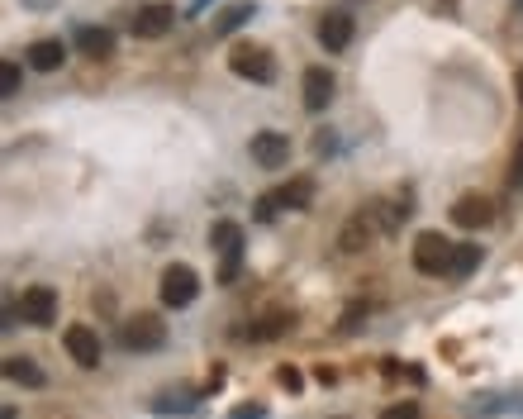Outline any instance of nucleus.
I'll return each instance as SVG.
<instances>
[{"label":"nucleus","instance_id":"obj_30","mask_svg":"<svg viewBox=\"0 0 523 419\" xmlns=\"http://www.w3.org/2000/svg\"><path fill=\"white\" fill-rule=\"evenodd\" d=\"M333 419H348V415H333Z\"/></svg>","mask_w":523,"mask_h":419},{"label":"nucleus","instance_id":"obj_12","mask_svg":"<svg viewBox=\"0 0 523 419\" xmlns=\"http://www.w3.org/2000/svg\"><path fill=\"white\" fill-rule=\"evenodd\" d=\"M72 48H77L81 58H91V62H110L115 58V34H110L105 24H77Z\"/></svg>","mask_w":523,"mask_h":419},{"label":"nucleus","instance_id":"obj_11","mask_svg":"<svg viewBox=\"0 0 523 419\" xmlns=\"http://www.w3.org/2000/svg\"><path fill=\"white\" fill-rule=\"evenodd\" d=\"M248 153L257 167H267V172H276V167H286V158H291V139L281 134V129H262V134H252Z\"/></svg>","mask_w":523,"mask_h":419},{"label":"nucleus","instance_id":"obj_24","mask_svg":"<svg viewBox=\"0 0 523 419\" xmlns=\"http://www.w3.org/2000/svg\"><path fill=\"white\" fill-rule=\"evenodd\" d=\"M509 186H514V191L523 186V139H519V148H514V158H509Z\"/></svg>","mask_w":523,"mask_h":419},{"label":"nucleus","instance_id":"obj_25","mask_svg":"<svg viewBox=\"0 0 523 419\" xmlns=\"http://www.w3.org/2000/svg\"><path fill=\"white\" fill-rule=\"evenodd\" d=\"M357 320H367V305H348V310H343V324H338V329H343V334H352V329H357Z\"/></svg>","mask_w":523,"mask_h":419},{"label":"nucleus","instance_id":"obj_29","mask_svg":"<svg viewBox=\"0 0 523 419\" xmlns=\"http://www.w3.org/2000/svg\"><path fill=\"white\" fill-rule=\"evenodd\" d=\"M514 91H519V100H523V67H519V77H514Z\"/></svg>","mask_w":523,"mask_h":419},{"label":"nucleus","instance_id":"obj_9","mask_svg":"<svg viewBox=\"0 0 523 419\" xmlns=\"http://www.w3.org/2000/svg\"><path fill=\"white\" fill-rule=\"evenodd\" d=\"M62 348H67V358L77 362V367H100V353H105V343H100V334L91 324H67Z\"/></svg>","mask_w":523,"mask_h":419},{"label":"nucleus","instance_id":"obj_26","mask_svg":"<svg viewBox=\"0 0 523 419\" xmlns=\"http://www.w3.org/2000/svg\"><path fill=\"white\" fill-rule=\"evenodd\" d=\"M276 381H281L286 391H300V386H305V381H300V372H295V367H276Z\"/></svg>","mask_w":523,"mask_h":419},{"label":"nucleus","instance_id":"obj_27","mask_svg":"<svg viewBox=\"0 0 523 419\" xmlns=\"http://www.w3.org/2000/svg\"><path fill=\"white\" fill-rule=\"evenodd\" d=\"M229 419H267V405H238L229 410Z\"/></svg>","mask_w":523,"mask_h":419},{"label":"nucleus","instance_id":"obj_4","mask_svg":"<svg viewBox=\"0 0 523 419\" xmlns=\"http://www.w3.org/2000/svg\"><path fill=\"white\" fill-rule=\"evenodd\" d=\"M452 253H457V243L447 239V234L424 229L414 239V272H424V277H452Z\"/></svg>","mask_w":523,"mask_h":419},{"label":"nucleus","instance_id":"obj_10","mask_svg":"<svg viewBox=\"0 0 523 419\" xmlns=\"http://www.w3.org/2000/svg\"><path fill=\"white\" fill-rule=\"evenodd\" d=\"M333 91H338V81H333L329 67H305V77H300V100H305L310 115H324V110H329Z\"/></svg>","mask_w":523,"mask_h":419},{"label":"nucleus","instance_id":"obj_21","mask_svg":"<svg viewBox=\"0 0 523 419\" xmlns=\"http://www.w3.org/2000/svg\"><path fill=\"white\" fill-rule=\"evenodd\" d=\"M481 262H485V253L476 248V243H457V253H452V281L471 277V272H476Z\"/></svg>","mask_w":523,"mask_h":419},{"label":"nucleus","instance_id":"obj_19","mask_svg":"<svg viewBox=\"0 0 523 419\" xmlns=\"http://www.w3.org/2000/svg\"><path fill=\"white\" fill-rule=\"evenodd\" d=\"M252 15H257V5H252V0H238V5H229V10L214 20L210 34H214V39H229V34H238V29H243Z\"/></svg>","mask_w":523,"mask_h":419},{"label":"nucleus","instance_id":"obj_23","mask_svg":"<svg viewBox=\"0 0 523 419\" xmlns=\"http://www.w3.org/2000/svg\"><path fill=\"white\" fill-rule=\"evenodd\" d=\"M381 419H424V410H419L414 400H395V405L381 410Z\"/></svg>","mask_w":523,"mask_h":419},{"label":"nucleus","instance_id":"obj_31","mask_svg":"<svg viewBox=\"0 0 523 419\" xmlns=\"http://www.w3.org/2000/svg\"><path fill=\"white\" fill-rule=\"evenodd\" d=\"M519 5H523V0H519Z\"/></svg>","mask_w":523,"mask_h":419},{"label":"nucleus","instance_id":"obj_18","mask_svg":"<svg viewBox=\"0 0 523 419\" xmlns=\"http://www.w3.org/2000/svg\"><path fill=\"white\" fill-rule=\"evenodd\" d=\"M295 329V315L291 310H272V315H262L257 324H248V339L252 343H267V339H281V334H291Z\"/></svg>","mask_w":523,"mask_h":419},{"label":"nucleus","instance_id":"obj_8","mask_svg":"<svg viewBox=\"0 0 523 419\" xmlns=\"http://www.w3.org/2000/svg\"><path fill=\"white\" fill-rule=\"evenodd\" d=\"M181 20L176 15L172 0H148V5H138L129 29H134V39H162V34H172V24Z\"/></svg>","mask_w":523,"mask_h":419},{"label":"nucleus","instance_id":"obj_1","mask_svg":"<svg viewBox=\"0 0 523 419\" xmlns=\"http://www.w3.org/2000/svg\"><path fill=\"white\" fill-rule=\"evenodd\" d=\"M157 296H162L167 310L195 305V296H200V272H195L191 262H167V267H162V281H157Z\"/></svg>","mask_w":523,"mask_h":419},{"label":"nucleus","instance_id":"obj_20","mask_svg":"<svg viewBox=\"0 0 523 419\" xmlns=\"http://www.w3.org/2000/svg\"><path fill=\"white\" fill-rule=\"evenodd\" d=\"M195 410H200V396H191V391H176V396L153 400V415H195Z\"/></svg>","mask_w":523,"mask_h":419},{"label":"nucleus","instance_id":"obj_14","mask_svg":"<svg viewBox=\"0 0 523 419\" xmlns=\"http://www.w3.org/2000/svg\"><path fill=\"white\" fill-rule=\"evenodd\" d=\"M452 224H462V229H490V224H495V200L490 196H457L452 200Z\"/></svg>","mask_w":523,"mask_h":419},{"label":"nucleus","instance_id":"obj_16","mask_svg":"<svg viewBox=\"0 0 523 419\" xmlns=\"http://www.w3.org/2000/svg\"><path fill=\"white\" fill-rule=\"evenodd\" d=\"M5 377L15 381V386H24V391H39V386H48V372H43L34 358H24V353H10V358H5Z\"/></svg>","mask_w":523,"mask_h":419},{"label":"nucleus","instance_id":"obj_17","mask_svg":"<svg viewBox=\"0 0 523 419\" xmlns=\"http://www.w3.org/2000/svg\"><path fill=\"white\" fill-rule=\"evenodd\" d=\"M371 239H376V220H371V215H352L348 229H343V239H338V248H343V253H367Z\"/></svg>","mask_w":523,"mask_h":419},{"label":"nucleus","instance_id":"obj_2","mask_svg":"<svg viewBox=\"0 0 523 419\" xmlns=\"http://www.w3.org/2000/svg\"><path fill=\"white\" fill-rule=\"evenodd\" d=\"M310 200H314V181L295 177V181H286V186H276V191H262V196H257V220L272 224L281 210H310Z\"/></svg>","mask_w":523,"mask_h":419},{"label":"nucleus","instance_id":"obj_15","mask_svg":"<svg viewBox=\"0 0 523 419\" xmlns=\"http://www.w3.org/2000/svg\"><path fill=\"white\" fill-rule=\"evenodd\" d=\"M24 62L34 67V72H58L62 62H67V43L62 39H34L24 48Z\"/></svg>","mask_w":523,"mask_h":419},{"label":"nucleus","instance_id":"obj_22","mask_svg":"<svg viewBox=\"0 0 523 419\" xmlns=\"http://www.w3.org/2000/svg\"><path fill=\"white\" fill-rule=\"evenodd\" d=\"M20 86H24V67L15 58H5V62H0V96L15 100V96H20Z\"/></svg>","mask_w":523,"mask_h":419},{"label":"nucleus","instance_id":"obj_6","mask_svg":"<svg viewBox=\"0 0 523 419\" xmlns=\"http://www.w3.org/2000/svg\"><path fill=\"white\" fill-rule=\"evenodd\" d=\"M243 243H248L243 224L219 220V224L210 229V248H219V258H224V267H219V281H233V277H238V262H243Z\"/></svg>","mask_w":523,"mask_h":419},{"label":"nucleus","instance_id":"obj_7","mask_svg":"<svg viewBox=\"0 0 523 419\" xmlns=\"http://www.w3.org/2000/svg\"><path fill=\"white\" fill-rule=\"evenodd\" d=\"M58 286H24L20 291V320L34 324V329H48L58 324Z\"/></svg>","mask_w":523,"mask_h":419},{"label":"nucleus","instance_id":"obj_3","mask_svg":"<svg viewBox=\"0 0 523 419\" xmlns=\"http://www.w3.org/2000/svg\"><path fill=\"white\" fill-rule=\"evenodd\" d=\"M229 72L252 81V86H272L276 81V58L262 43H233L229 48Z\"/></svg>","mask_w":523,"mask_h":419},{"label":"nucleus","instance_id":"obj_28","mask_svg":"<svg viewBox=\"0 0 523 419\" xmlns=\"http://www.w3.org/2000/svg\"><path fill=\"white\" fill-rule=\"evenodd\" d=\"M205 5H210V0H191V10H186V15H200Z\"/></svg>","mask_w":523,"mask_h":419},{"label":"nucleus","instance_id":"obj_13","mask_svg":"<svg viewBox=\"0 0 523 419\" xmlns=\"http://www.w3.org/2000/svg\"><path fill=\"white\" fill-rule=\"evenodd\" d=\"M314 34H319V43H324L329 53H343V48L352 43V34H357V24H352L348 10H329V15H319Z\"/></svg>","mask_w":523,"mask_h":419},{"label":"nucleus","instance_id":"obj_5","mask_svg":"<svg viewBox=\"0 0 523 419\" xmlns=\"http://www.w3.org/2000/svg\"><path fill=\"white\" fill-rule=\"evenodd\" d=\"M119 343L129 353H157L167 343V324H162V315H129L119 324Z\"/></svg>","mask_w":523,"mask_h":419}]
</instances>
